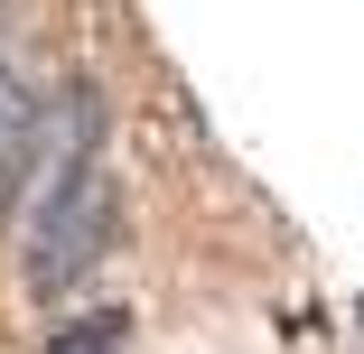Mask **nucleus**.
Returning a JSON list of instances; mask_svg holds the SVG:
<instances>
[{"label": "nucleus", "mask_w": 364, "mask_h": 354, "mask_svg": "<svg viewBox=\"0 0 364 354\" xmlns=\"http://www.w3.org/2000/svg\"><path fill=\"white\" fill-rule=\"evenodd\" d=\"M28 159H38V103H28V84L10 65H0V196L28 177Z\"/></svg>", "instance_id": "obj_2"}, {"label": "nucleus", "mask_w": 364, "mask_h": 354, "mask_svg": "<svg viewBox=\"0 0 364 354\" xmlns=\"http://www.w3.org/2000/svg\"><path fill=\"white\" fill-rule=\"evenodd\" d=\"M112 252V177L94 150H75L56 177H47V205L28 224V289L38 299H75L85 270H103Z\"/></svg>", "instance_id": "obj_1"}, {"label": "nucleus", "mask_w": 364, "mask_h": 354, "mask_svg": "<svg viewBox=\"0 0 364 354\" xmlns=\"http://www.w3.org/2000/svg\"><path fill=\"white\" fill-rule=\"evenodd\" d=\"M47 354H122V317H112V308H94V317H75V326H65Z\"/></svg>", "instance_id": "obj_3"}]
</instances>
